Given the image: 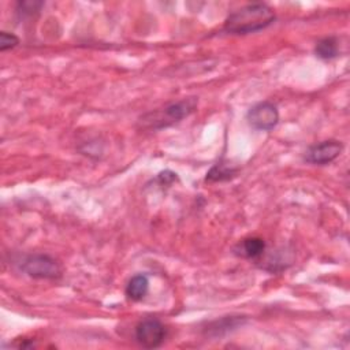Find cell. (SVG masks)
I'll return each mask as SVG.
<instances>
[{"instance_id": "52a82bcc", "label": "cell", "mask_w": 350, "mask_h": 350, "mask_svg": "<svg viewBox=\"0 0 350 350\" xmlns=\"http://www.w3.org/2000/svg\"><path fill=\"white\" fill-rule=\"evenodd\" d=\"M265 252V242L258 237H250L242 239L237 247L235 253L245 258H258Z\"/></svg>"}, {"instance_id": "5b68a950", "label": "cell", "mask_w": 350, "mask_h": 350, "mask_svg": "<svg viewBox=\"0 0 350 350\" xmlns=\"http://www.w3.org/2000/svg\"><path fill=\"white\" fill-rule=\"evenodd\" d=\"M164 336L165 328L157 319H145L135 327V339L142 347H157L163 343Z\"/></svg>"}, {"instance_id": "ba28073f", "label": "cell", "mask_w": 350, "mask_h": 350, "mask_svg": "<svg viewBox=\"0 0 350 350\" xmlns=\"http://www.w3.org/2000/svg\"><path fill=\"white\" fill-rule=\"evenodd\" d=\"M149 288V280L145 275H135L133 276L127 286H126V295L131 301H139L142 299Z\"/></svg>"}, {"instance_id": "8992f818", "label": "cell", "mask_w": 350, "mask_h": 350, "mask_svg": "<svg viewBox=\"0 0 350 350\" xmlns=\"http://www.w3.org/2000/svg\"><path fill=\"white\" fill-rule=\"evenodd\" d=\"M342 149L343 146L339 141H335V139L323 141L320 144L312 145L306 150L305 160L312 164H328L340 154Z\"/></svg>"}, {"instance_id": "3957f363", "label": "cell", "mask_w": 350, "mask_h": 350, "mask_svg": "<svg viewBox=\"0 0 350 350\" xmlns=\"http://www.w3.org/2000/svg\"><path fill=\"white\" fill-rule=\"evenodd\" d=\"M21 269L36 279H55L60 276L59 264L48 254H29L21 261Z\"/></svg>"}, {"instance_id": "9c48e42d", "label": "cell", "mask_w": 350, "mask_h": 350, "mask_svg": "<svg viewBox=\"0 0 350 350\" xmlns=\"http://www.w3.org/2000/svg\"><path fill=\"white\" fill-rule=\"evenodd\" d=\"M314 52H316V55H317L320 59H324V60L334 59V57L338 56V52H339L338 41H336L334 37H325V38L320 40V41L316 44Z\"/></svg>"}, {"instance_id": "30bf717a", "label": "cell", "mask_w": 350, "mask_h": 350, "mask_svg": "<svg viewBox=\"0 0 350 350\" xmlns=\"http://www.w3.org/2000/svg\"><path fill=\"white\" fill-rule=\"evenodd\" d=\"M235 174V170L228 167L224 163H217L211 168V171L206 174V180L209 182H217V180H226L230 179Z\"/></svg>"}, {"instance_id": "7c38bea8", "label": "cell", "mask_w": 350, "mask_h": 350, "mask_svg": "<svg viewBox=\"0 0 350 350\" xmlns=\"http://www.w3.org/2000/svg\"><path fill=\"white\" fill-rule=\"evenodd\" d=\"M42 1H21L18 5H19V11L22 14H29L31 15L33 12L38 11L41 7H42Z\"/></svg>"}, {"instance_id": "8fae6325", "label": "cell", "mask_w": 350, "mask_h": 350, "mask_svg": "<svg viewBox=\"0 0 350 350\" xmlns=\"http://www.w3.org/2000/svg\"><path fill=\"white\" fill-rule=\"evenodd\" d=\"M19 44V38L8 31H1L0 33V51L4 52L7 49H12Z\"/></svg>"}, {"instance_id": "6da1fadb", "label": "cell", "mask_w": 350, "mask_h": 350, "mask_svg": "<svg viewBox=\"0 0 350 350\" xmlns=\"http://www.w3.org/2000/svg\"><path fill=\"white\" fill-rule=\"evenodd\" d=\"M273 21L275 12L268 4L252 3L231 12L224 22V30L234 34H247L265 29Z\"/></svg>"}, {"instance_id": "277c9868", "label": "cell", "mask_w": 350, "mask_h": 350, "mask_svg": "<svg viewBox=\"0 0 350 350\" xmlns=\"http://www.w3.org/2000/svg\"><path fill=\"white\" fill-rule=\"evenodd\" d=\"M247 123L256 129L262 131L272 130L279 122V112L276 105L269 101H262L253 105L246 113Z\"/></svg>"}, {"instance_id": "7a4b0ae2", "label": "cell", "mask_w": 350, "mask_h": 350, "mask_svg": "<svg viewBox=\"0 0 350 350\" xmlns=\"http://www.w3.org/2000/svg\"><path fill=\"white\" fill-rule=\"evenodd\" d=\"M198 100L197 97H187L182 98L176 103H172L163 109L152 111L141 116L139 124L145 129H153V130H160L168 126H172L182 119L187 118L190 113H193L197 108Z\"/></svg>"}]
</instances>
